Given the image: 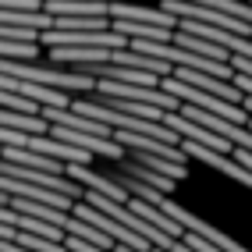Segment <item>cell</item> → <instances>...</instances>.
<instances>
[{
  "label": "cell",
  "mask_w": 252,
  "mask_h": 252,
  "mask_svg": "<svg viewBox=\"0 0 252 252\" xmlns=\"http://www.w3.org/2000/svg\"><path fill=\"white\" fill-rule=\"evenodd\" d=\"M157 206H160L163 213H171V217H174V220H178V224H181L185 231H195V234H203V238H210V242L217 245V252H242V242H234V238H227L224 231H217L213 224H206L203 217H195L192 210H185V206H178V203H174L171 195H163V199H160Z\"/></svg>",
  "instance_id": "6da1fadb"
},
{
  "label": "cell",
  "mask_w": 252,
  "mask_h": 252,
  "mask_svg": "<svg viewBox=\"0 0 252 252\" xmlns=\"http://www.w3.org/2000/svg\"><path fill=\"white\" fill-rule=\"evenodd\" d=\"M181 149L189 157H195L199 163H210V167H217L220 174H227L231 181H242L245 189H252V171L245 163H238L234 157H224L220 149H210V146H199V142H189V139H181Z\"/></svg>",
  "instance_id": "7a4b0ae2"
},
{
  "label": "cell",
  "mask_w": 252,
  "mask_h": 252,
  "mask_svg": "<svg viewBox=\"0 0 252 252\" xmlns=\"http://www.w3.org/2000/svg\"><path fill=\"white\" fill-rule=\"evenodd\" d=\"M110 18H131V22H153V25H167V29H178V14L171 11H149V7H135L131 0H110Z\"/></svg>",
  "instance_id": "3957f363"
},
{
  "label": "cell",
  "mask_w": 252,
  "mask_h": 252,
  "mask_svg": "<svg viewBox=\"0 0 252 252\" xmlns=\"http://www.w3.org/2000/svg\"><path fill=\"white\" fill-rule=\"evenodd\" d=\"M114 167L117 171H125V174H131V178H139V181H146V185H153V189H160V192H167L171 195L174 192V178H167V174H160V171H149L146 163H139V160H131L128 153L121 157V160H114Z\"/></svg>",
  "instance_id": "277c9868"
},
{
  "label": "cell",
  "mask_w": 252,
  "mask_h": 252,
  "mask_svg": "<svg viewBox=\"0 0 252 252\" xmlns=\"http://www.w3.org/2000/svg\"><path fill=\"white\" fill-rule=\"evenodd\" d=\"M93 96V93H89ZM93 99H99V103H107L114 110H125V114H135V117H149V121H160L163 110L153 107V103H146V99H131V96H107V93H96Z\"/></svg>",
  "instance_id": "5b68a950"
},
{
  "label": "cell",
  "mask_w": 252,
  "mask_h": 252,
  "mask_svg": "<svg viewBox=\"0 0 252 252\" xmlns=\"http://www.w3.org/2000/svg\"><path fill=\"white\" fill-rule=\"evenodd\" d=\"M117 32H125L128 39H174V29L153 25V22H131V18H110Z\"/></svg>",
  "instance_id": "8992f818"
},
{
  "label": "cell",
  "mask_w": 252,
  "mask_h": 252,
  "mask_svg": "<svg viewBox=\"0 0 252 252\" xmlns=\"http://www.w3.org/2000/svg\"><path fill=\"white\" fill-rule=\"evenodd\" d=\"M57 29H110V14H54Z\"/></svg>",
  "instance_id": "52a82bcc"
},
{
  "label": "cell",
  "mask_w": 252,
  "mask_h": 252,
  "mask_svg": "<svg viewBox=\"0 0 252 252\" xmlns=\"http://www.w3.org/2000/svg\"><path fill=\"white\" fill-rule=\"evenodd\" d=\"M14 245H18V249H32V252H57V249H61V242H54V238H43V234H36V231H25V227H18V231H14Z\"/></svg>",
  "instance_id": "ba28073f"
},
{
  "label": "cell",
  "mask_w": 252,
  "mask_h": 252,
  "mask_svg": "<svg viewBox=\"0 0 252 252\" xmlns=\"http://www.w3.org/2000/svg\"><path fill=\"white\" fill-rule=\"evenodd\" d=\"M0 57H39V43H25V39H0Z\"/></svg>",
  "instance_id": "9c48e42d"
},
{
  "label": "cell",
  "mask_w": 252,
  "mask_h": 252,
  "mask_svg": "<svg viewBox=\"0 0 252 252\" xmlns=\"http://www.w3.org/2000/svg\"><path fill=\"white\" fill-rule=\"evenodd\" d=\"M181 245L185 249H195V252H213L217 249L210 238H203V234H195V231H181Z\"/></svg>",
  "instance_id": "30bf717a"
}]
</instances>
